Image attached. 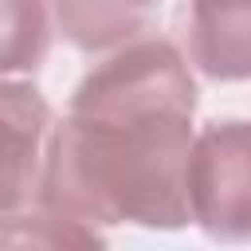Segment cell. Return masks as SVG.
<instances>
[{"label":"cell","mask_w":251,"mask_h":251,"mask_svg":"<svg viewBox=\"0 0 251 251\" xmlns=\"http://www.w3.org/2000/svg\"><path fill=\"white\" fill-rule=\"evenodd\" d=\"M47 43V0H0V75L35 71Z\"/></svg>","instance_id":"cell-6"},{"label":"cell","mask_w":251,"mask_h":251,"mask_svg":"<svg viewBox=\"0 0 251 251\" xmlns=\"http://www.w3.org/2000/svg\"><path fill=\"white\" fill-rule=\"evenodd\" d=\"M102 227L55 216L39 204V212H8L0 216V247H98Z\"/></svg>","instance_id":"cell-7"},{"label":"cell","mask_w":251,"mask_h":251,"mask_svg":"<svg viewBox=\"0 0 251 251\" xmlns=\"http://www.w3.org/2000/svg\"><path fill=\"white\" fill-rule=\"evenodd\" d=\"M161 0H51L55 24L78 51H114L137 39Z\"/></svg>","instance_id":"cell-5"},{"label":"cell","mask_w":251,"mask_h":251,"mask_svg":"<svg viewBox=\"0 0 251 251\" xmlns=\"http://www.w3.org/2000/svg\"><path fill=\"white\" fill-rule=\"evenodd\" d=\"M188 47L208 78H251V0H188Z\"/></svg>","instance_id":"cell-4"},{"label":"cell","mask_w":251,"mask_h":251,"mask_svg":"<svg viewBox=\"0 0 251 251\" xmlns=\"http://www.w3.org/2000/svg\"><path fill=\"white\" fill-rule=\"evenodd\" d=\"M51 137V110L43 94L0 75V216L16 212L39 184L43 153Z\"/></svg>","instance_id":"cell-3"},{"label":"cell","mask_w":251,"mask_h":251,"mask_svg":"<svg viewBox=\"0 0 251 251\" xmlns=\"http://www.w3.org/2000/svg\"><path fill=\"white\" fill-rule=\"evenodd\" d=\"M188 216L212 239H251V122H208L192 137Z\"/></svg>","instance_id":"cell-2"},{"label":"cell","mask_w":251,"mask_h":251,"mask_svg":"<svg viewBox=\"0 0 251 251\" xmlns=\"http://www.w3.org/2000/svg\"><path fill=\"white\" fill-rule=\"evenodd\" d=\"M192 110H71L51 129L35 196L55 216L110 227H184Z\"/></svg>","instance_id":"cell-1"}]
</instances>
